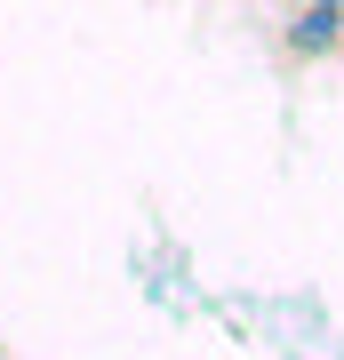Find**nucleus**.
Wrapping results in <instances>:
<instances>
[{
	"mask_svg": "<svg viewBox=\"0 0 344 360\" xmlns=\"http://www.w3.org/2000/svg\"><path fill=\"white\" fill-rule=\"evenodd\" d=\"M281 65H329V56H344V8H329V0H296V16L281 25Z\"/></svg>",
	"mask_w": 344,
	"mask_h": 360,
	"instance_id": "nucleus-1",
	"label": "nucleus"
},
{
	"mask_svg": "<svg viewBox=\"0 0 344 360\" xmlns=\"http://www.w3.org/2000/svg\"><path fill=\"white\" fill-rule=\"evenodd\" d=\"M329 8H344V0H329Z\"/></svg>",
	"mask_w": 344,
	"mask_h": 360,
	"instance_id": "nucleus-2",
	"label": "nucleus"
},
{
	"mask_svg": "<svg viewBox=\"0 0 344 360\" xmlns=\"http://www.w3.org/2000/svg\"><path fill=\"white\" fill-rule=\"evenodd\" d=\"M0 360H8V345H0Z\"/></svg>",
	"mask_w": 344,
	"mask_h": 360,
	"instance_id": "nucleus-3",
	"label": "nucleus"
}]
</instances>
